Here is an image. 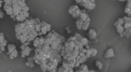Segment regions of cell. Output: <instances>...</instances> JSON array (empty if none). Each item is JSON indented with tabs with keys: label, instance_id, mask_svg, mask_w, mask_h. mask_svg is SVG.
<instances>
[{
	"label": "cell",
	"instance_id": "6",
	"mask_svg": "<svg viewBox=\"0 0 131 72\" xmlns=\"http://www.w3.org/2000/svg\"><path fill=\"white\" fill-rule=\"evenodd\" d=\"M28 17H29L28 12L22 11L20 13L16 15L15 21L16 20L19 22H23Z\"/></svg>",
	"mask_w": 131,
	"mask_h": 72
},
{
	"label": "cell",
	"instance_id": "7",
	"mask_svg": "<svg viewBox=\"0 0 131 72\" xmlns=\"http://www.w3.org/2000/svg\"><path fill=\"white\" fill-rule=\"evenodd\" d=\"M20 48L21 49L20 54L23 58L25 57V56H28L31 51V49L28 46H25L22 44V46H20Z\"/></svg>",
	"mask_w": 131,
	"mask_h": 72
},
{
	"label": "cell",
	"instance_id": "4",
	"mask_svg": "<svg viewBox=\"0 0 131 72\" xmlns=\"http://www.w3.org/2000/svg\"><path fill=\"white\" fill-rule=\"evenodd\" d=\"M81 9L77 5H74L71 6L69 8L68 12L69 13L72 15L73 18L77 19L79 18L81 12Z\"/></svg>",
	"mask_w": 131,
	"mask_h": 72
},
{
	"label": "cell",
	"instance_id": "2",
	"mask_svg": "<svg viewBox=\"0 0 131 72\" xmlns=\"http://www.w3.org/2000/svg\"><path fill=\"white\" fill-rule=\"evenodd\" d=\"M117 21L121 24L125 29L126 36L131 35V18L130 16H124L118 18Z\"/></svg>",
	"mask_w": 131,
	"mask_h": 72
},
{
	"label": "cell",
	"instance_id": "9",
	"mask_svg": "<svg viewBox=\"0 0 131 72\" xmlns=\"http://www.w3.org/2000/svg\"><path fill=\"white\" fill-rule=\"evenodd\" d=\"M4 9L6 12L7 15L10 16L13 14V9H12V3H5V5L4 6Z\"/></svg>",
	"mask_w": 131,
	"mask_h": 72
},
{
	"label": "cell",
	"instance_id": "11",
	"mask_svg": "<svg viewBox=\"0 0 131 72\" xmlns=\"http://www.w3.org/2000/svg\"><path fill=\"white\" fill-rule=\"evenodd\" d=\"M88 35H89V39L92 41L96 39L97 37L96 32L93 29H90L89 32L88 33Z\"/></svg>",
	"mask_w": 131,
	"mask_h": 72
},
{
	"label": "cell",
	"instance_id": "16",
	"mask_svg": "<svg viewBox=\"0 0 131 72\" xmlns=\"http://www.w3.org/2000/svg\"><path fill=\"white\" fill-rule=\"evenodd\" d=\"M81 68L80 70H82V72H89V71L88 70V66L84 64H82L81 66Z\"/></svg>",
	"mask_w": 131,
	"mask_h": 72
},
{
	"label": "cell",
	"instance_id": "21",
	"mask_svg": "<svg viewBox=\"0 0 131 72\" xmlns=\"http://www.w3.org/2000/svg\"><path fill=\"white\" fill-rule=\"evenodd\" d=\"M3 2L2 0H0V8L2 7V5L3 3Z\"/></svg>",
	"mask_w": 131,
	"mask_h": 72
},
{
	"label": "cell",
	"instance_id": "12",
	"mask_svg": "<svg viewBox=\"0 0 131 72\" xmlns=\"http://www.w3.org/2000/svg\"><path fill=\"white\" fill-rule=\"evenodd\" d=\"M115 55L114 52L112 48H109L106 51L104 55V57L105 58H110L113 57Z\"/></svg>",
	"mask_w": 131,
	"mask_h": 72
},
{
	"label": "cell",
	"instance_id": "22",
	"mask_svg": "<svg viewBox=\"0 0 131 72\" xmlns=\"http://www.w3.org/2000/svg\"><path fill=\"white\" fill-rule=\"evenodd\" d=\"M112 1H119V2H124L126 1L127 0H112Z\"/></svg>",
	"mask_w": 131,
	"mask_h": 72
},
{
	"label": "cell",
	"instance_id": "1",
	"mask_svg": "<svg viewBox=\"0 0 131 72\" xmlns=\"http://www.w3.org/2000/svg\"><path fill=\"white\" fill-rule=\"evenodd\" d=\"M90 22V18L86 13V10L82 9L81 10L79 16L77 19L76 25L78 29L85 31L89 27Z\"/></svg>",
	"mask_w": 131,
	"mask_h": 72
},
{
	"label": "cell",
	"instance_id": "10",
	"mask_svg": "<svg viewBox=\"0 0 131 72\" xmlns=\"http://www.w3.org/2000/svg\"><path fill=\"white\" fill-rule=\"evenodd\" d=\"M124 12L128 15V16H131V0H127V4L125 8Z\"/></svg>",
	"mask_w": 131,
	"mask_h": 72
},
{
	"label": "cell",
	"instance_id": "5",
	"mask_svg": "<svg viewBox=\"0 0 131 72\" xmlns=\"http://www.w3.org/2000/svg\"><path fill=\"white\" fill-rule=\"evenodd\" d=\"M41 23V30L39 33L38 34V36H40L42 35H45L47 32H50L51 30V25L45 22L44 21H42Z\"/></svg>",
	"mask_w": 131,
	"mask_h": 72
},
{
	"label": "cell",
	"instance_id": "3",
	"mask_svg": "<svg viewBox=\"0 0 131 72\" xmlns=\"http://www.w3.org/2000/svg\"><path fill=\"white\" fill-rule=\"evenodd\" d=\"M76 3L89 11L92 10L96 7L95 0H74Z\"/></svg>",
	"mask_w": 131,
	"mask_h": 72
},
{
	"label": "cell",
	"instance_id": "18",
	"mask_svg": "<svg viewBox=\"0 0 131 72\" xmlns=\"http://www.w3.org/2000/svg\"><path fill=\"white\" fill-rule=\"evenodd\" d=\"M4 39H5L4 34L3 33H0V43Z\"/></svg>",
	"mask_w": 131,
	"mask_h": 72
},
{
	"label": "cell",
	"instance_id": "13",
	"mask_svg": "<svg viewBox=\"0 0 131 72\" xmlns=\"http://www.w3.org/2000/svg\"><path fill=\"white\" fill-rule=\"evenodd\" d=\"M18 51L16 49H15L12 53L9 54V57L10 59H14L15 58H16L18 56Z\"/></svg>",
	"mask_w": 131,
	"mask_h": 72
},
{
	"label": "cell",
	"instance_id": "15",
	"mask_svg": "<svg viewBox=\"0 0 131 72\" xmlns=\"http://www.w3.org/2000/svg\"><path fill=\"white\" fill-rule=\"evenodd\" d=\"M95 65L97 67L99 70L102 69V67H103V64L99 60H96L95 63Z\"/></svg>",
	"mask_w": 131,
	"mask_h": 72
},
{
	"label": "cell",
	"instance_id": "19",
	"mask_svg": "<svg viewBox=\"0 0 131 72\" xmlns=\"http://www.w3.org/2000/svg\"><path fill=\"white\" fill-rule=\"evenodd\" d=\"M4 16V14L3 12L0 9V18H2Z\"/></svg>",
	"mask_w": 131,
	"mask_h": 72
},
{
	"label": "cell",
	"instance_id": "14",
	"mask_svg": "<svg viewBox=\"0 0 131 72\" xmlns=\"http://www.w3.org/2000/svg\"><path fill=\"white\" fill-rule=\"evenodd\" d=\"M7 48H8V53L9 54H10L14 50H15V49H16V47L15 45L13 44H10L8 45Z\"/></svg>",
	"mask_w": 131,
	"mask_h": 72
},
{
	"label": "cell",
	"instance_id": "17",
	"mask_svg": "<svg viewBox=\"0 0 131 72\" xmlns=\"http://www.w3.org/2000/svg\"><path fill=\"white\" fill-rule=\"evenodd\" d=\"M5 50V46L0 43V53Z\"/></svg>",
	"mask_w": 131,
	"mask_h": 72
},
{
	"label": "cell",
	"instance_id": "8",
	"mask_svg": "<svg viewBox=\"0 0 131 72\" xmlns=\"http://www.w3.org/2000/svg\"><path fill=\"white\" fill-rule=\"evenodd\" d=\"M45 41V38L40 36V37H36L33 40V45L35 47H38L43 45Z\"/></svg>",
	"mask_w": 131,
	"mask_h": 72
},
{
	"label": "cell",
	"instance_id": "20",
	"mask_svg": "<svg viewBox=\"0 0 131 72\" xmlns=\"http://www.w3.org/2000/svg\"><path fill=\"white\" fill-rule=\"evenodd\" d=\"M66 30L68 31V32H67L68 33H71V30L69 29V27H66Z\"/></svg>",
	"mask_w": 131,
	"mask_h": 72
}]
</instances>
